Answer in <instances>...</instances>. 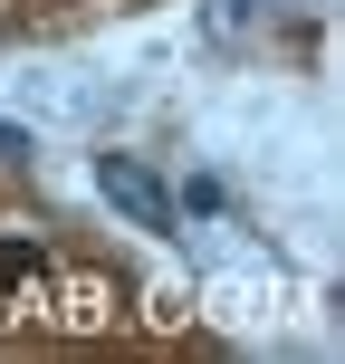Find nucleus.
I'll use <instances>...</instances> for the list:
<instances>
[{
  "instance_id": "nucleus-1",
  "label": "nucleus",
  "mask_w": 345,
  "mask_h": 364,
  "mask_svg": "<svg viewBox=\"0 0 345 364\" xmlns=\"http://www.w3.org/2000/svg\"><path fill=\"white\" fill-rule=\"evenodd\" d=\"M96 192H106L115 211L134 220V230H173V192H164L144 164H134V154H96Z\"/></svg>"
},
{
  "instance_id": "nucleus-2",
  "label": "nucleus",
  "mask_w": 345,
  "mask_h": 364,
  "mask_svg": "<svg viewBox=\"0 0 345 364\" xmlns=\"http://www.w3.org/2000/svg\"><path fill=\"white\" fill-rule=\"evenodd\" d=\"M29 278H48V250L38 240H0V288H29Z\"/></svg>"
},
{
  "instance_id": "nucleus-3",
  "label": "nucleus",
  "mask_w": 345,
  "mask_h": 364,
  "mask_svg": "<svg viewBox=\"0 0 345 364\" xmlns=\"http://www.w3.org/2000/svg\"><path fill=\"white\" fill-rule=\"evenodd\" d=\"M0 164H29V134L19 125H0Z\"/></svg>"
}]
</instances>
